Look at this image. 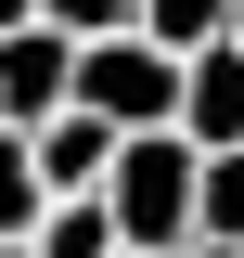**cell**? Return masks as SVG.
I'll list each match as a JSON object with an SVG mask.
<instances>
[{
	"mask_svg": "<svg viewBox=\"0 0 244 258\" xmlns=\"http://www.w3.org/2000/svg\"><path fill=\"white\" fill-rule=\"evenodd\" d=\"M180 52H154L142 26L129 39H77V116H103L116 142H142V129H180Z\"/></svg>",
	"mask_w": 244,
	"mask_h": 258,
	"instance_id": "cell-1",
	"label": "cell"
},
{
	"mask_svg": "<svg viewBox=\"0 0 244 258\" xmlns=\"http://www.w3.org/2000/svg\"><path fill=\"white\" fill-rule=\"evenodd\" d=\"M231 39H244V26H231Z\"/></svg>",
	"mask_w": 244,
	"mask_h": 258,
	"instance_id": "cell-13",
	"label": "cell"
},
{
	"mask_svg": "<svg viewBox=\"0 0 244 258\" xmlns=\"http://www.w3.org/2000/svg\"><path fill=\"white\" fill-rule=\"evenodd\" d=\"M193 245H244V155H206V232Z\"/></svg>",
	"mask_w": 244,
	"mask_h": 258,
	"instance_id": "cell-8",
	"label": "cell"
},
{
	"mask_svg": "<svg viewBox=\"0 0 244 258\" xmlns=\"http://www.w3.org/2000/svg\"><path fill=\"white\" fill-rule=\"evenodd\" d=\"M180 258H244V245H180Z\"/></svg>",
	"mask_w": 244,
	"mask_h": 258,
	"instance_id": "cell-11",
	"label": "cell"
},
{
	"mask_svg": "<svg viewBox=\"0 0 244 258\" xmlns=\"http://www.w3.org/2000/svg\"><path fill=\"white\" fill-rule=\"evenodd\" d=\"M244 26V0H142V39H154V52H218V39H231Z\"/></svg>",
	"mask_w": 244,
	"mask_h": 258,
	"instance_id": "cell-5",
	"label": "cell"
},
{
	"mask_svg": "<svg viewBox=\"0 0 244 258\" xmlns=\"http://www.w3.org/2000/svg\"><path fill=\"white\" fill-rule=\"evenodd\" d=\"M116 155H129L116 129H103V116H77V103H64V116L39 129V181H52V207H64V194H103V181H116Z\"/></svg>",
	"mask_w": 244,
	"mask_h": 258,
	"instance_id": "cell-4",
	"label": "cell"
},
{
	"mask_svg": "<svg viewBox=\"0 0 244 258\" xmlns=\"http://www.w3.org/2000/svg\"><path fill=\"white\" fill-rule=\"evenodd\" d=\"M0 258H39V245H0Z\"/></svg>",
	"mask_w": 244,
	"mask_h": 258,
	"instance_id": "cell-12",
	"label": "cell"
},
{
	"mask_svg": "<svg viewBox=\"0 0 244 258\" xmlns=\"http://www.w3.org/2000/svg\"><path fill=\"white\" fill-rule=\"evenodd\" d=\"M39 26H64V39H129L142 0H39Z\"/></svg>",
	"mask_w": 244,
	"mask_h": 258,
	"instance_id": "cell-9",
	"label": "cell"
},
{
	"mask_svg": "<svg viewBox=\"0 0 244 258\" xmlns=\"http://www.w3.org/2000/svg\"><path fill=\"white\" fill-rule=\"evenodd\" d=\"M39 220H52V181H39V142H26V129H0V245H26Z\"/></svg>",
	"mask_w": 244,
	"mask_h": 258,
	"instance_id": "cell-6",
	"label": "cell"
},
{
	"mask_svg": "<svg viewBox=\"0 0 244 258\" xmlns=\"http://www.w3.org/2000/svg\"><path fill=\"white\" fill-rule=\"evenodd\" d=\"M64 103H77V39L64 26H26V39H0V129H52Z\"/></svg>",
	"mask_w": 244,
	"mask_h": 258,
	"instance_id": "cell-2",
	"label": "cell"
},
{
	"mask_svg": "<svg viewBox=\"0 0 244 258\" xmlns=\"http://www.w3.org/2000/svg\"><path fill=\"white\" fill-rule=\"evenodd\" d=\"M26 245H39V258H129V245H116V207H103V194H64L52 220L26 232Z\"/></svg>",
	"mask_w": 244,
	"mask_h": 258,
	"instance_id": "cell-7",
	"label": "cell"
},
{
	"mask_svg": "<svg viewBox=\"0 0 244 258\" xmlns=\"http://www.w3.org/2000/svg\"><path fill=\"white\" fill-rule=\"evenodd\" d=\"M26 26H39V0H0V39H26Z\"/></svg>",
	"mask_w": 244,
	"mask_h": 258,
	"instance_id": "cell-10",
	"label": "cell"
},
{
	"mask_svg": "<svg viewBox=\"0 0 244 258\" xmlns=\"http://www.w3.org/2000/svg\"><path fill=\"white\" fill-rule=\"evenodd\" d=\"M180 142H193V155H244V39L193 52V78H180Z\"/></svg>",
	"mask_w": 244,
	"mask_h": 258,
	"instance_id": "cell-3",
	"label": "cell"
}]
</instances>
